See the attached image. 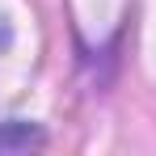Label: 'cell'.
<instances>
[{"label":"cell","mask_w":156,"mask_h":156,"mask_svg":"<svg viewBox=\"0 0 156 156\" xmlns=\"http://www.w3.org/2000/svg\"><path fill=\"white\" fill-rule=\"evenodd\" d=\"M42 139V131L30 127V122H4L0 127V152H9V148H30V144H38Z\"/></svg>","instance_id":"obj_1"}]
</instances>
